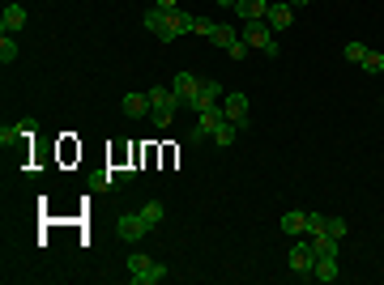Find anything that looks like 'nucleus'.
I'll use <instances>...</instances> for the list:
<instances>
[{"label":"nucleus","instance_id":"1","mask_svg":"<svg viewBox=\"0 0 384 285\" xmlns=\"http://www.w3.org/2000/svg\"><path fill=\"white\" fill-rule=\"evenodd\" d=\"M244 43H248V47H256V51H261V56H269V60H277V56H282V43H277L273 26H269L265 17L244 21Z\"/></svg>","mask_w":384,"mask_h":285},{"label":"nucleus","instance_id":"2","mask_svg":"<svg viewBox=\"0 0 384 285\" xmlns=\"http://www.w3.org/2000/svg\"><path fill=\"white\" fill-rule=\"evenodd\" d=\"M179 107H184V102L175 98L171 86H154L149 90V119H154V128H171V119H175Z\"/></svg>","mask_w":384,"mask_h":285},{"label":"nucleus","instance_id":"3","mask_svg":"<svg viewBox=\"0 0 384 285\" xmlns=\"http://www.w3.org/2000/svg\"><path fill=\"white\" fill-rule=\"evenodd\" d=\"M167 277H171L167 264L149 260V255H141V251L128 255V281H133V285H158V281H167Z\"/></svg>","mask_w":384,"mask_h":285},{"label":"nucleus","instance_id":"4","mask_svg":"<svg viewBox=\"0 0 384 285\" xmlns=\"http://www.w3.org/2000/svg\"><path fill=\"white\" fill-rule=\"evenodd\" d=\"M286 264H291V273H295V277H307V281H312L316 251H312V239H307V235H299V243H291V251H286Z\"/></svg>","mask_w":384,"mask_h":285},{"label":"nucleus","instance_id":"5","mask_svg":"<svg viewBox=\"0 0 384 285\" xmlns=\"http://www.w3.org/2000/svg\"><path fill=\"white\" fill-rule=\"evenodd\" d=\"M222 98H226V94H222V86L214 81V77H201V90H196V98L188 102V107H192V111L201 115V111H214Z\"/></svg>","mask_w":384,"mask_h":285},{"label":"nucleus","instance_id":"6","mask_svg":"<svg viewBox=\"0 0 384 285\" xmlns=\"http://www.w3.org/2000/svg\"><path fill=\"white\" fill-rule=\"evenodd\" d=\"M179 35H196V13H184V9L167 13V39L163 43H175Z\"/></svg>","mask_w":384,"mask_h":285},{"label":"nucleus","instance_id":"7","mask_svg":"<svg viewBox=\"0 0 384 285\" xmlns=\"http://www.w3.org/2000/svg\"><path fill=\"white\" fill-rule=\"evenodd\" d=\"M265 21L273 26V35H286V30H291V21H295V9H291V0H269V9H265Z\"/></svg>","mask_w":384,"mask_h":285},{"label":"nucleus","instance_id":"8","mask_svg":"<svg viewBox=\"0 0 384 285\" xmlns=\"http://www.w3.org/2000/svg\"><path fill=\"white\" fill-rule=\"evenodd\" d=\"M116 235H120L124 243H137V239H145V235H149V226L141 222V213H124V217L116 222Z\"/></svg>","mask_w":384,"mask_h":285},{"label":"nucleus","instance_id":"9","mask_svg":"<svg viewBox=\"0 0 384 285\" xmlns=\"http://www.w3.org/2000/svg\"><path fill=\"white\" fill-rule=\"evenodd\" d=\"M26 21H30L26 5L9 0V5H5V13H0V30H5V35H17V30H26Z\"/></svg>","mask_w":384,"mask_h":285},{"label":"nucleus","instance_id":"10","mask_svg":"<svg viewBox=\"0 0 384 285\" xmlns=\"http://www.w3.org/2000/svg\"><path fill=\"white\" fill-rule=\"evenodd\" d=\"M222 111H226V119L235 124V128H248V94H226L222 98Z\"/></svg>","mask_w":384,"mask_h":285},{"label":"nucleus","instance_id":"11","mask_svg":"<svg viewBox=\"0 0 384 285\" xmlns=\"http://www.w3.org/2000/svg\"><path fill=\"white\" fill-rule=\"evenodd\" d=\"M171 90H175V98H179V102H184V107H188V102L196 98V90H201V77H196V72H175Z\"/></svg>","mask_w":384,"mask_h":285},{"label":"nucleus","instance_id":"12","mask_svg":"<svg viewBox=\"0 0 384 285\" xmlns=\"http://www.w3.org/2000/svg\"><path fill=\"white\" fill-rule=\"evenodd\" d=\"M120 111H124L128 119H145V115H149V94H137V90L124 94V98H120Z\"/></svg>","mask_w":384,"mask_h":285},{"label":"nucleus","instance_id":"13","mask_svg":"<svg viewBox=\"0 0 384 285\" xmlns=\"http://www.w3.org/2000/svg\"><path fill=\"white\" fill-rule=\"evenodd\" d=\"M342 277V268H338V255H316V268H312V281H320V285H333Z\"/></svg>","mask_w":384,"mask_h":285},{"label":"nucleus","instance_id":"14","mask_svg":"<svg viewBox=\"0 0 384 285\" xmlns=\"http://www.w3.org/2000/svg\"><path fill=\"white\" fill-rule=\"evenodd\" d=\"M282 235H286V239L307 235V213L303 209H286V213H282Z\"/></svg>","mask_w":384,"mask_h":285},{"label":"nucleus","instance_id":"15","mask_svg":"<svg viewBox=\"0 0 384 285\" xmlns=\"http://www.w3.org/2000/svg\"><path fill=\"white\" fill-rule=\"evenodd\" d=\"M145 30H149V35H158V39H167V9L149 5V9H145Z\"/></svg>","mask_w":384,"mask_h":285},{"label":"nucleus","instance_id":"16","mask_svg":"<svg viewBox=\"0 0 384 285\" xmlns=\"http://www.w3.org/2000/svg\"><path fill=\"white\" fill-rule=\"evenodd\" d=\"M141 222H145L149 230H154V226H163V222H167V204H163V200H149L145 209H141Z\"/></svg>","mask_w":384,"mask_h":285},{"label":"nucleus","instance_id":"17","mask_svg":"<svg viewBox=\"0 0 384 285\" xmlns=\"http://www.w3.org/2000/svg\"><path fill=\"white\" fill-rule=\"evenodd\" d=\"M265 9H269V0H239V5H235V13H239L244 21H252V17H265Z\"/></svg>","mask_w":384,"mask_h":285},{"label":"nucleus","instance_id":"18","mask_svg":"<svg viewBox=\"0 0 384 285\" xmlns=\"http://www.w3.org/2000/svg\"><path fill=\"white\" fill-rule=\"evenodd\" d=\"M307 239H312L316 255H338V247H342V239H333V235H307Z\"/></svg>","mask_w":384,"mask_h":285},{"label":"nucleus","instance_id":"19","mask_svg":"<svg viewBox=\"0 0 384 285\" xmlns=\"http://www.w3.org/2000/svg\"><path fill=\"white\" fill-rule=\"evenodd\" d=\"M235 137H239V128L230 124V119H222V124L214 128V145H222V149H226V145H235Z\"/></svg>","mask_w":384,"mask_h":285},{"label":"nucleus","instance_id":"20","mask_svg":"<svg viewBox=\"0 0 384 285\" xmlns=\"http://www.w3.org/2000/svg\"><path fill=\"white\" fill-rule=\"evenodd\" d=\"M21 137H26V128H21V124H5V128H0V145H5V149H9V145H17Z\"/></svg>","mask_w":384,"mask_h":285},{"label":"nucleus","instance_id":"21","mask_svg":"<svg viewBox=\"0 0 384 285\" xmlns=\"http://www.w3.org/2000/svg\"><path fill=\"white\" fill-rule=\"evenodd\" d=\"M13 60H17V43H13V35H5V39H0V64L9 68Z\"/></svg>","mask_w":384,"mask_h":285},{"label":"nucleus","instance_id":"22","mask_svg":"<svg viewBox=\"0 0 384 285\" xmlns=\"http://www.w3.org/2000/svg\"><path fill=\"white\" fill-rule=\"evenodd\" d=\"M307 235H329V217L324 213H307Z\"/></svg>","mask_w":384,"mask_h":285},{"label":"nucleus","instance_id":"23","mask_svg":"<svg viewBox=\"0 0 384 285\" xmlns=\"http://www.w3.org/2000/svg\"><path fill=\"white\" fill-rule=\"evenodd\" d=\"M342 56H346L350 64H363V56H367V47H363V43H346V51H342Z\"/></svg>","mask_w":384,"mask_h":285},{"label":"nucleus","instance_id":"24","mask_svg":"<svg viewBox=\"0 0 384 285\" xmlns=\"http://www.w3.org/2000/svg\"><path fill=\"white\" fill-rule=\"evenodd\" d=\"M380 68H384V56L367 47V56H363V72H380Z\"/></svg>","mask_w":384,"mask_h":285},{"label":"nucleus","instance_id":"25","mask_svg":"<svg viewBox=\"0 0 384 285\" xmlns=\"http://www.w3.org/2000/svg\"><path fill=\"white\" fill-rule=\"evenodd\" d=\"M226 56H230V60H248V43H244V35H239L235 43L226 47Z\"/></svg>","mask_w":384,"mask_h":285},{"label":"nucleus","instance_id":"26","mask_svg":"<svg viewBox=\"0 0 384 285\" xmlns=\"http://www.w3.org/2000/svg\"><path fill=\"white\" fill-rule=\"evenodd\" d=\"M346 230H350L346 217H329V235H333V239H346Z\"/></svg>","mask_w":384,"mask_h":285},{"label":"nucleus","instance_id":"27","mask_svg":"<svg viewBox=\"0 0 384 285\" xmlns=\"http://www.w3.org/2000/svg\"><path fill=\"white\" fill-rule=\"evenodd\" d=\"M154 5H158V9H167V13H171V9H179V0H154Z\"/></svg>","mask_w":384,"mask_h":285},{"label":"nucleus","instance_id":"28","mask_svg":"<svg viewBox=\"0 0 384 285\" xmlns=\"http://www.w3.org/2000/svg\"><path fill=\"white\" fill-rule=\"evenodd\" d=\"M303 5H312V0H291V9H303Z\"/></svg>","mask_w":384,"mask_h":285},{"label":"nucleus","instance_id":"29","mask_svg":"<svg viewBox=\"0 0 384 285\" xmlns=\"http://www.w3.org/2000/svg\"><path fill=\"white\" fill-rule=\"evenodd\" d=\"M214 5H230V9H235V5H239V0H214Z\"/></svg>","mask_w":384,"mask_h":285},{"label":"nucleus","instance_id":"30","mask_svg":"<svg viewBox=\"0 0 384 285\" xmlns=\"http://www.w3.org/2000/svg\"><path fill=\"white\" fill-rule=\"evenodd\" d=\"M17 5H21V0H17Z\"/></svg>","mask_w":384,"mask_h":285}]
</instances>
